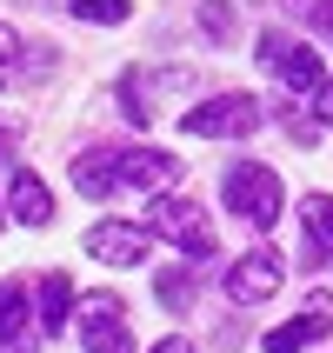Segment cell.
Listing matches in <instances>:
<instances>
[{
    "mask_svg": "<svg viewBox=\"0 0 333 353\" xmlns=\"http://www.w3.org/2000/svg\"><path fill=\"white\" fill-rule=\"evenodd\" d=\"M180 174H187V160H174L167 147H127L120 154V180L140 187V194H167Z\"/></svg>",
    "mask_w": 333,
    "mask_h": 353,
    "instance_id": "obj_7",
    "label": "cell"
},
{
    "mask_svg": "<svg viewBox=\"0 0 333 353\" xmlns=\"http://www.w3.org/2000/svg\"><path fill=\"white\" fill-rule=\"evenodd\" d=\"M147 234L160 240H174L187 260H214L220 254V240H214V220L200 214L194 200H180V194H160L154 207H147Z\"/></svg>",
    "mask_w": 333,
    "mask_h": 353,
    "instance_id": "obj_1",
    "label": "cell"
},
{
    "mask_svg": "<svg viewBox=\"0 0 333 353\" xmlns=\"http://www.w3.org/2000/svg\"><path fill=\"white\" fill-rule=\"evenodd\" d=\"M0 220H7V214H0Z\"/></svg>",
    "mask_w": 333,
    "mask_h": 353,
    "instance_id": "obj_24",
    "label": "cell"
},
{
    "mask_svg": "<svg viewBox=\"0 0 333 353\" xmlns=\"http://www.w3.org/2000/svg\"><path fill=\"white\" fill-rule=\"evenodd\" d=\"M80 347L87 353H134V334L120 327V294H94L80 307Z\"/></svg>",
    "mask_w": 333,
    "mask_h": 353,
    "instance_id": "obj_5",
    "label": "cell"
},
{
    "mask_svg": "<svg viewBox=\"0 0 333 353\" xmlns=\"http://www.w3.org/2000/svg\"><path fill=\"white\" fill-rule=\"evenodd\" d=\"M274 67H280V80H287V94H307V100H314L320 87H327V67H320L314 47H280Z\"/></svg>",
    "mask_w": 333,
    "mask_h": 353,
    "instance_id": "obj_12",
    "label": "cell"
},
{
    "mask_svg": "<svg viewBox=\"0 0 333 353\" xmlns=\"http://www.w3.org/2000/svg\"><path fill=\"white\" fill-rule=\"evenodd\" d=\"M7 220H20V227H47V220H54V194H47L40 174L20 167V174L7 180Z\"/></svg>",
    "mask_w": 333,
    "mask_h": 353,
    "instance_id": "obj_9",
    "label": "cell"
},
{
    "mask_svg": "<svg viewBox=\"0 0 333 353\" xmlns=\"http://www.w3.org/2000/svg\"><path fill=\"white\" fill-rule=\"evenodd\" d=\"M200 27H207V40H214V47H234V34H240L234 0H200Z\"/></svg>",
    "mask_w": 333,
    "mask_h": 353,
    "instance_id": "obj_14",
    "label": "cell"
},
{
    "mask_svg": "<svg viewBox=\"0 0 333 353\" xmlns=\"http://www.w3.org/2000/svg\"><path fill=\"white\" fill-rule=\"evenodd\" d=\"M300 247H307V267H320V260H333V194H307V207H300Z\"/></svg>",
    "mask_w": 333,
    "mask_h": 353,
    "instance_id": "obj_11",
    "label": "cell"
},
{
    "mask_svg": "<svg viewBox=\"0 0 333 353\" xmlns=\"http://www.w3.org/2000/svg\"><path fill=\"white\" fill-rule=\"evenodd\" d=\"M87 254L100 267H140L147 260V227H127V220H100L87 234Z\"/></svg>",
    "mask_w": 333,
    "mask_h": 353,
    "instance_id": "obj_8",
    "label": "cell"
},
{
    "mask_svg": "<svg viewBox=\"0 0 333 353\" xmlns=\"http://www.w3.org/2000/svg\"><path fill=\"white\" fill-rule=\"evenodd\" d=\"M74 187L87 200H107L114 187H127V180H120V154L114 147H87V154L74 160Z\"/></svg>",
    "mask_w": 333,
    "mask_h": 353,
    "instance_id": "obj_10",
    "label": "cell"
},
{
    "mask_svg": "<svg viewBox=\"0 0 333 353\" xmlns=\"http://www.w3.org/2000/svg\"><path fill=\"white\" fill-rule=\"evenodd\" d=\"M327 334H333V294H314L287 327H274V334L260 340V347L267 353H300V347H314V340H327Z\"/></svg>",
    "mask_w": 333,
    "mask_h": 353,
    "instance_id": "obj_6",
    "label": "cell"
},
{
    "mask_svg": "<svg viewBox=\"0 0 333 353\" xmlns=\"http://www.w3.org/2000/svg\"><path fill=\"white\" fill-rule=\"evenodd\" d=\"M274 287H280V254L274 247H254V254H240L227 267V300L234 307H260V300H274Z\"/></svg>",
    "mask_w": 333,
    "mask_h": 353,
    "instance_id": "obj_4",
    "label": "cell"
},
{
    "mask_svg": "<svg viewBox=\"0 0 333 353\" xmlns=\"http://www.w3.org/2000/svg\"><path fill=\"white\" fill-rule=\"evenodd\" d=\"M160 307L167 314H187L194 307V267H167L160 274Z\"/></svg>",
    "mask_w": 333,
    "mask_h": 353,
    "instance_id": "obj_16",
    "label": "cell"
},
{
    "mask_svg": "<svg viewBox=\"0 0 333 353\" xmlns=\"http://www.w3.org/2000/svg\"><path fill=\"white\" fill-rule=\"evenodd\" d=\"M314 100H320V120H327V127H333V80H327V87H320Z\"/></svg>",
    "mask_w": 333,
    "mask_h": 353,
    "instance_id": "obj_21",
    "label": "cell"
},
{
    "mask_svg": "<svg viewBox=\"0 0 333 353\" xmlns=\"http://www.w3.org/2000/svg\"><path fill=\"white\" fill-rule=\"evenodd\" d=\"M154 353H187V340H180V334H174V340H160V347H154Z\"/></svg>",
    "mask_w": 333,
    "mask_h": 353,
    "instance_id": "obj_22",
    "label": "cell"
},
{
    "mask_svg": "<svg viewBox=\"0 0 333 353\" xmlns=\"http://www.w3.org/2000/svg\"><path fill=\"white\" fill-rule=\"evenodd\" d=\"M40 340H47L40 327H14V334H0V353H34Z\"/></svg>",
    "mask_w": 333,
    "mask_h": 353,
    "instance_id": "obj_18",
    "label": "cell"
},
{
    "mask_svg": "<svg viewBox=\"0 0 333 353\" xmlns=\"http://www.w3.org/2000/svg\"><path fill=\"white\" fill-rule=\"evenodd\" d=\"M14 60H20V34L0 20V67H14Z\"/></svg>",
    "mask_w": 333,
    "mask_h": 353,
    "instance_id": "obj_20",
    "label": "cell"
},
{
    "mask_svg": "<svg viewBox=\"0 0 333 353\" xmlns=\"http://www.w3.org/2000/svg\"><path fill=\"white\" fill-rule=\"evenodd\" d=\"M14 154V127H0V160Z\"/></svg>",
    "mask_w": 333,
    "mask_h": 353,
    "instance_id": "obj_23",
    "label": "cell"
},
{
    "mask_svg": "<svg viewBox=\"0 0 333 353\" xmlns=\"http://www.w3.org/2000/svg\"><path fill=\"white\" fill-rule=\"evenodd\" d=\"M67 314H74V287H67V274H47V280H40V307H34L40 334H60Z\"/></svg>",
    "mask_w": 333,
    "mask_h": 353,
    "instance_id": "obj_13",
    "label": "cell"
},
{
    "mask_svg": "<svg viewBox=\"0 0 333 353\" xmlns=\"http://www.w3.org/2000/svg\"><path fill=\"white\" fill-rule=\"evenodd\" d=\"M287 134H294L300 147H314V140H320V120H307V114H287Z\"/></svg>",
    "mask_w": 333,
    "mask_h": 353,
    "instance_id": "obj_19",
    "label": "cell"
},
{
    "mask_svg": "<svg viewBox=\"0 0 333 353\" xmlns=\"http://www.w3.org/2000/svg\"><path fill=\"white\" fill-rule=\"evenodd\" d=\"M260 120L267 114H260L254 94H214V100H200V107L180 114V134H194V140H240V134H254Z\"/></svg>",
    "mask_w": 333,
    "mask_h": 353,
    "instance_id": "obj_2",
    "label": "cell"
},
{
    "mask_svg": "<svg viewBox=\"0 0 333 353\" xmlns=\"http://www.w3.org/2000/svg\"><path fill=\"white\" fill-rule=\"evenodd\" d=\"M14 327H40V320L27 314V287L20 280H0V334H14Z\"/></svg>",
    "mask_w": 333,
    "mask_h": 353,
    "instance_id": "obj_17",
    "label": "cell"
},
{
    "mask_svg": "<svg viewBox=\"0 0 333 353\" xmlns=\"http://www.w3.org/2000/svg\"><path fill=\"white\" fill-rule=\"evenodd\" d=\"M74 7V20H87V27H120V20H134V0H67Z\"/></svg>",
    "mask_w": 333,
    "mask_h": 353,
    "instance_id": "obj_15",
    "label": "cell"
},
{
    "mask_svg": "<svg viewBox=\"0 0 333 353\" xmlns=\"http://www.w3.org/2000/svg\"><path fill=\"white\" fill-rule=\"evenodd\" d=\"M220 194H227V214H240L254 234H267V227L280 220V180L267 174V167H254V160H240Z\"/></svg>",
    "mask_w": 333,
    "mask_h": 353,
    "instance_id": "obj_3",
    "label": "cell"
}]
</instances>
